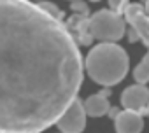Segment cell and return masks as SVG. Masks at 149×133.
I'll use <instances>...</instances> for the list:
<instances>
[{
    "mask_svg": "<svg viewBox=\"0 0 149 133\" xmlns=\"http://www.w3.org/2000/svg\"><path fill=\"white\" fill-rule=\"evenodd\" d=\"M70 9H72L74 12H77V14H84V16H88V6H86L84 2H81V0H74L72 6H70Z\"/></svg>",
    "mask_w": 149,
    "mask_h": 133,
    "instance_id": "11",
    "label": "cell"
},
{
    "mask_svg": "<svg viewBox=\"0 0 149 133\" xmlns=\"http://www.w3.org/2000/svg\"><path fill=\"white\" fill-rule=\"evenodd\" d=\"M119 112H121V110H119V109H118V107H111V109H109V112H107V114H109V116H111V117H112V119H116V117H118V114H119Z\"/></svg>",
    "mask_w": 149,
    "mask_h": 133,
    "instance_id": "13",
    "label": "cell"
},
{
    "mask_svg": "<svg viewBox=\"0 0 149 133\" xmlns=\"http://www.w3.org/2000/svg\"><path fill=\"white\" fill-rule=\"evenodd\" d=\"M128 53L116 42H100L88 53L84 61V69L91 81L105 88L119 84L128 74Z\"/></svg>",
    "mask_w": 149,
    "mask_h": 133,
    "instance_id": "2",
    "label": "cell"
},
{
    "mask_svg": "<svg viewBox=\"0 0 149 133\" xmlns=\"http://www.w3.org/2000/svg\"><path fill=\"white\" fill-rule=\"evenodd\" d=\"M90 33L100 42H118L126 32L125 18L118 11H98L88 19Z\"/></svg>",
    "mask_w": 149,
    "mask_h": 133,
    "instance_id": "3",
    "label": "cell"
},
{
    "mask_svg": "<svg viewBox=\"0 0 149 133\" xmlns=\"http://www.w3.org/2000/svg\"><path fill=\"white\" fill-rule=\"evenodd\" d=\"M125 19L130 23V26L139 33V39L149 47V16L144 11V6L140 4H128L123 9Z\"/></svg>",
    "mask_w": 149,
    "mask_h": 133,
    "instance_id": "5",
    "label": "cell"
},
{
    "mask_svg": "<svg viewBox=\"0 0 149 133\" xmlns=\"http://www.w3.org/2000/svg\"><path fill=\"white\" fill-rule=\"evenodd\" d=\"M142 2H146V0H142Z\"/></svg>",
    "mask_w": 149,
    "mask_h": 133,
    "instance_id": "19",
    "label": "cell"
},
{
    "mask_svg": "<svg viewBox=\"0 0 149 133\" xmlns=\"http://www.w3.org/2000/svg\"><path fill=\"white\" fill-rule=\"evenodd\" d=\"M146 114L149 116V103H147V107H146Z\"/></svg>",
    "mask_w": 149,
    "mask_h": 133,
    "instance_id": "15",
    "label": "cell"
},
{
    "mask_svg": "<svg viewBox=\"0 0 149 133\" xmlns=\"http://www.w3.org/2000/svg\"><path fill=\"white\" fill-rule=\"evenodd\" d=\"M109 89L105 91H100V93H95L91 96H88L84 100V109H86V114L91 116V117H102L109 112L111 105H109Z\"/></svg>",
    "mask_w": 149,
    "mask_h": 133,
    "instance_id": "8",
    "label": "cell"
},
{
    "mask_svg": "<svg viewBox=\"0 0 149 133\" xmlns=\"http://www.w3.org/2000/svg\"><path fill=\"white\" fill-rule=\"evenodd\" d=\"M91 2H98V0H91Z\"/></svg>",
    "mask_w": 149,
    "mask_h": 133,
    "instance_id": "16",
    "label": "cell"
},
{
    "mask_svg": "<svg viewBox=\"0 0 149 133\" xmlns=\"http://www.w3.org/2000/svg\"><path fill=\"white\" fill-rule=\"evenodd\" d=\"M37 2H42V0H37Z\"/></svg>",
    "mask_w": 149,
    "mask_h": 133,
    "instance_id": "17",
    "label": "cell"
},
{
    "mask_svg": "<svg viewBox=\"0 0 149 133\" xmlns=\"http://www.w3.org/2000/svg\"><path fill=\"white\" fill-rule=\"evenodd\" d=\"M84 63L68 26L32 0H0V133H42L77 98Z\"/></svg>",
    "mask_w": 149,
    "mask_h": 133,
    "instance_id": "1",
    "label": "cell"
},
{
    "mask_svg": "<svg viewBox=\"0 0 149 133\" xmlns=\"http://www.w3.org/2000/svg\"><path fill=\"white\" fill-rule=\"evenodd\" d=\"M144 11H146V14L149 16V0H146V2H144Z\"/></svg>",
    "mask_w": 149,
    "mask_h": 133,
    "instance_id": "14",
    "label": "cell"
},
{
    "mask_svg": "<svg viewBox=\"0 0 149 133\" xmlns=\"http://www.w3.org/2000/svg\"><path fill=\"white\" fill-rule=\"evenodd\" d=\"M109 4H111V7H112V11H123L128 4H126V0H109Z\"/></svg>",
    "mask_w": 149,
    "mask_h": 133,
    "instance_id": "12",
    "label": "cell"
},
{
    "mask_svg": "<svg viewBox=\"0 0 149 133\" xmlns=\"http://www.w3.org/2000/svg\"><path fill=\"white\" fill-rule=\"evenodd\" d=\"M60 133H61V131H60Z\"/></svg>",
    "mask_w": 149,
    "mask_h": 133,
    "instance_id": "20",
    "label": "cell"
},
{
    "mask_svg": "<svg viewBox=\"0 0 149 133\" xmlns=\"http://www.w3.org/2000/svg\"><path fill=\"white\" fill-rule=\"evenodd\" d=\"M39 6H40L44 11H47L49 14H53L54 18H58V19H63V12H61V11H60V9L54 6V4H51V2H46V0H42V2H40Z\"/></svg>",
    "mask_w": 149,
    "mask_h": 133,
    "instance_id": "10",
    "label": "cell"
},
{
    "mask_svg": "<svg viewBox=\"0 0 149 133\" xmlns=\"http://www.w3.org/2000/svg\"><path fill=\"white\" fill-rule=\"evenodd\" d=\"M133 79L140 84H147L149 82V53L139 61V65L133 70Z\"/></svg>",
    "mask_w": 149,
    "mask_h": 133,
    "instance_id": "9",
    "label": "cell"
},
{
    "mask_svg": "<svg viewBox=\"0 0 149 133\" xmlns=\"http://www.w3.org/2000/svg\"><path fill=\"white\" fill-rule=\"evenodd\" d=\"M149 103V88L146 84H133L128 86L121 93V105L130 110H139L142 116L146 114V107Z\"/></svg>",
    "mask_w": 149,
    "mask_h": 133,
    "instance_id": "6",
    "label": "cell"
},
{
    "mask_svg": "<svg viewBox=\"0 0 149 133\" xmlns=\"http://www.w3.org/2000/svg\"><path fill=\"white\" fill-rule=\"evenodd\" d=\"M86 109L84 102L76 98L72 105L63 112V116L58 119L56 126L61 133H83L86 128Z\"/></svg>",
    "mask_w": 149,
    "mask_h": 133,
    "instance_id": "4",
    "label": "cell"
},
{
    "mask_svg": "<svg viewBox=\"0 0 149 133\" xmlns=\"http://www.w3.org/2000/svg\"><path fill=\"white\" fill-rule=\"evenodd\" d=\"M68 2H74V0H68Z\"/></svg>",
    "mask_w": 149,
    "mask_h": 133,
    "instance_id": "18",
    "label": "cell"
},
{
    "mask_svg": "<svg viewBox=\"0 0 149 133\" xmlns=\"http://www.w3.org/2000/svg\"><path fill=\"white\" fill-rule=\"evenodd\" d=\"M116 133H140L144 130V117L139 110L125 109L114 119Z\"/></svg>",
    "mask_w": 149,
    "mask_h": 133,
    "instance_id": "7",
    "label": "cell"
}]
</instances>
